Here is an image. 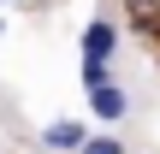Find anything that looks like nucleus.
Segmentation results:
<instances>
[{"label": "nucleus", "instance_id": "1", "mask_svg": "<svg viewBox=\"0 0 160 154\" xmlns=\"http://www.w3.org/2000/svg\"><path fill=\"white\" fill-rule=\"evenodd\" d=\"M113 36H119V30H113L107 18H95V24L83 30V59H107V53H113Z\"/></svg>", "mask_w": 160, "mask_h": 154}, {"label": "nucleus", "instance_id": "2", "mask_svg": "<svg viewBox=\"0 0 160 154\" xmlns=\"http://www.w3.org/2000/svg\"><path fill=\"white\" fill-rule=\"evenodd\" d=\"M89 107H95L101 119H125V89H119V83H95V89H89Z\"/></svg>", "mask_w": 160, "mask_h": 154}, {"label": "nucleus", "instance_id": "3", "mask_svg": "<svg viewBox=\"0 0 160 154\" xmlns=\"http://www.w3.org/2000/svg\"><path fill=\"white\" fill-rule=\"evenodd\" d=\"M83 142H89L83 125H71V119L65 125H48V148H83Z\"/></svg>", "mask_w": 160, "mask_h": 154}, {"label": "nucleus", "instance_id": "4", "mask_svg": "<svg viewBox=\"0 0 160 154\" xmlns=\"http://www.w3.org/2000/svg\"><path fill=\"white\" fill-rule=\"evenodd\" d=\"M77 154H125V148H119L113 137H89V142H83V148H77Z\"/></svg>", "mask_w": 160, "mask_h": 154}]
</instances>
